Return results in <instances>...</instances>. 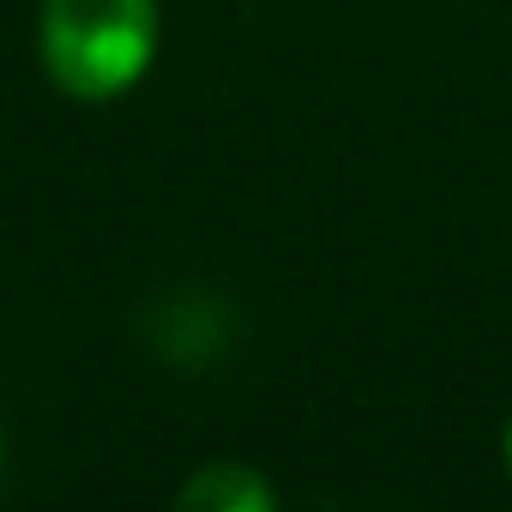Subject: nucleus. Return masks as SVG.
Masks as SVG:
<instances>
[{"label": "nucleus", "mask_w": 512, "mask_h": 512, "mask_svg": "<svg viewBox=\"0 0 512 512\" xmlns=\"http://www.w3.org/2000/svg\"><path fill=\"white\" fill-rule=\"evenodd\" d=\"M157 0H43V67L67 97L103 103L145 79Z\"/></svg>", "instance_id": "1"}, {"label": "nucleus", "mask_w": 512, "mask_h": 512, "mask_svg": "<svg viewBox=\"0 0 512 512\" xmlns=\"http://www.w3.org/2000/svg\"><path fill=\"white\" fill-rule=\"evenodd\" d=\"M175 500L193 506V512H266V506H278L272 482L253 476L247 464H205Z\"/></svg>", "instance_id": "2"}, {"label": "nucleus", "mask_w": 512, "mask_h": 512, "mask_svg": "<svg viewBox=\"0 0 512 512\" xmlns=\"http://www.w3.org/2000/svg\"><path fill=\"white\" fill-rule=\"evenodd\" d=\"M506 464H512V428H506Z\"/></svg>", "instance_id": "3"}]
</instances>
